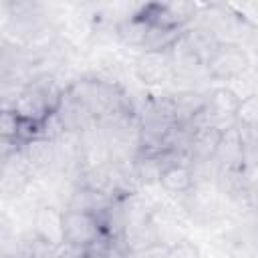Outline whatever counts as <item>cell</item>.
Returning a JSON list of instances; mask_svg holds the SVG:
<instances>
[{"mask_svg": "<svg viewBox=\"0 0 258 258\" xmlns=\"http://www.w3.org/2000/svg\"><path fill=\"white\" fill-rule=\"evenodd\" d=\"M99 224L91 212H64V244L73 246H91L99 240Z\"/></svg>", "mask_w": 258, "mask_h": 258, "instance_id": "obj_2", "label": "cell"}, {"mask_svg": "<svg viewBox=\"0 0 258 258\" xmlns=\"http://www.w3.org/2000/svg\"><path fill=\"white\" fill-rule=\"evenodd\" d=\"M194 169L185 163H173V165H167L163 167L161 171V177H159V183L165 191L169 194H185L194 187Z\"/></svg>", "mask_w": 258, "mask_h": 258, "instance_id": "obj_7", "label": "cell"}, {"mask_svg": "<svg viewBox=\"0 0 258 258\" xmlns=\"http://www.w3.org/2000/svg\"><path fill=\"white\" fill-rule=\"evenodd\" d=\"M248 64H250V58L238 44H218L216 50L206 60L208 73L222 81L242 75L248 69Z\"/></svg>", "mask_w": 258, "mask_h": 258, "instance_id": "obj_1", "label": "cell"}, {"mask_svg": "<svg viewBox=\"0 0 258 258\" xmlns=\"http://www.w3.org/2000/svg\"><path fill=\"white\" fill-rule=\"evenodd\" d=\"M147 28H149V22H147L145 18H131V20H125V22L119 26V36H121L127 44L143 46Z\"/></svg>", "mask_w": 258, "mask_h": 258, "instance_id": "obj_8", "label": "cell"}, {"mask_svg": "<svg viewBox=\"0 0 258 258\" xmlns=\"http://www.w3.org/2000/svg\"><path fill=\"white\" fill-rule=\"evenodd\" d=\"M222 133L224 129L210 125V127H202V129H194V137H191V145H189V153L198 159V161H210L216 157L220 141H222Z\"/></svg>", "mask_w": 258, "mask_h": 258, "instance_id": "obj_6", "label": "cell"}, {"mask_svg": "<svg viewBox=\"0 0 258 258\" xmlns=\"http://www.w3.org/2000/svg\"><path fill=\"white\" fill-rule=\"evenodd\" d=\"M167 258H200V250L196 244L179 240L167 248Z\"/></svg>", "mask_w": 258, "mask_h": 258, "instance_id": "obj_11", "label": "cell"}, {"mask_svg": "<svg viewBox=\"0 0 258 258\" xmlns=\"http://www.w3.org/2000/svg\"><path fill=\"white\" fill-rule=\"evenodd\" d=\"M236 119L246 127V129H256L258 127V95H250L240 103Z\"/></svg>", "mask_w": 258, "mask_h": 258, "instance_id": "obj_9", "label": "cell"}, {"mask_svg": "<svg viewBox=\"0 0 258 258\" xmlns=\"http://www.w3.org/2000/svg\"><path fill=\"white\" fill-rule=\"evenodd\" d=\"M240 97L228 89V87H220V89H214L208 97V103H206V109L214 121V125H222L226 121H234L236 115H238V109H240Z\"/></svg>", "mask_w": 258, "mask_h": 258, "instance_id": "obj_3", "label": "cell"}, {"mask_svg": "<svg viewBox=\"0 0 258 258\" xmlns=\"http://www.w3.org/2000/svg\"><path fill=\"white\" fill-rule=\"evenodd\" d=\"M18 123H20V117L14 113V111H4L2 113V119H0V133L4 137V141L8 139H16L18 135Z\"/></svg>", "mask_w": 258, "mask_h": 258, "instance_id": "obj_10", "label": "cell"}, {"mask_svg": "<svg viewBox=\"0 0 258 258\" xmlns=\"http://www.w3.org/2000/svg\"><path fill=\"white\" fill-rule=\"evenodd\" d=\"M34 232L52 248L64 244V214L54 208H42L34 220Z\"/></svg>", "mask_w": 258, "mask_h": 258, "instance_id": "obj_4", "label": "cell"}, {"mask_svg": "<svg viewBox=\"0 0 258 258\" xmlns=\"http://www.w3.org/2000/svg\"><path fill=\"white\" fill-rule=\"evenodd\" d=\"M173 75L171 56L163 52H145L137 60V77L145 83H163Z\"/></svg>", "mask_w": 258, "mask_h": 258, "instance_id": "obj_5", "label": "cell"}]
</instances>
